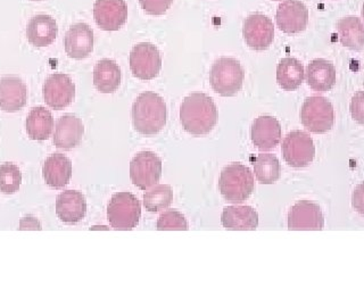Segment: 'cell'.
Wrapping results in <instances>:
<instances>
[{
  "label": "cell",
  "instance_id": "6da1fadb",
  "mask_svg": "<svg viewBox=\"0 0 364 307\" xmlns=\"http://www.w3.org/2000/svg\"><path fill=\"white\" fill-rule=\"evenodd\" d=\"M182 128L193 136H205L218 122V108L208 95L195 92L186 97L180 107Z\"/></svg>",
  "mask_w": 364,
  "mask_h": 307
},
{
  "label": "cell",
  "instance_id": "7a4b0ae2",
  "mask_svg": "<svg viewBox=\"0 0 364 307\" xmlns=\"http://www.w3.org/2000/svg\"><path fill=\"white\" fill-rule=\"evenodd\" d=\"M166 104L159 95L153 91L142 92L132 106L134 128L144 136H155L166 124Z\"/></svg>",
  "mask_w": 364,
  "mask_h": 307
},
{
  "label": "cell",
  "instance_id": "3957f363",
  "mask_svg": "<svg viewBox=\"0 0 364 307\" xmlns=\"http://www.w3.org/2000/svg\"><path fill=\"white\" fill-rule=\"evenodd\" d=\"M219 189L227 202L242 204L255 189L252 171L240 163L228 165L220 174Z\"/></svg>",
  "mask_w": 364,
  "mask_h": 307
},
{
  "label": "cell",
  "instance_id": "277c9868",
  "mask_svg": "<svg viewBox=\"0 0 364 307\" xmlns=\"http://www.w3.org/2000/svg\"><path fill=\"white\" fill-rule=\"evenodd\" d=\"M245 71L236 58L221 57L210 68V82L216 94L232 97L242 90Z\"/></svg>",
  "mask_w": 364,
  "mask_h": 307
},
{
  "label": "cell",
  "instance_id": "5b68a950",
  "mask_svg": "<svg viewBox=\"0 0 364 307\" xmlns=\"http://www.w3.org/2000/svg\"><path fill=\"white\" fill-rule=\"evenodd\" d=\"M139 199L128 191L114 193L107 206V219L114 230L130 231L139 223Z\"/></svg>",
  "mask_w": 364,
  "mask_h": 307
},
{
  "label": "cell",
  "instance_id": "8992f818",
  "mask_svg": "<svg viewBox=\"0 0 364 307\" xmlns=\"http://www.w3.org/2000/svg\"><path fill=\"white\" fill-rule=\"evenodd\" d=\"M301 121L312 134H327L335 123L333 104L324 97H309L301 106Z\"/></svg>",
  "mask_w": 364,
  "mask_h": 307
},
{
  "label": "cell",
  "instance_id": "52a82bcc",
  "mask_svg": "<svg viewBox=\"0 0 364 307\" xmlns=\"http://www.w3.org/2000/svg\"><path fill=\"white\" fill-rule=\"evenodd\" d=\"M282 151L284 162L291 168H306L316 156V146L310 134L296 130L284 136Z\"/></svg>",
  "mask_w": 364,
  "mask_h": 307
},
{
  "label": "cell",
  "instance_id": "ba28073f",
  "mask_svg": "<svg viewBox=\"0 0 364 307\" xmlns=\"http://www.w3.org/2000/svg\"><path fill=\"white\" fill-rule=\"evenodd\" d=\"M162 176V159L153 151L136 154L130 163V179L136 187L147 190Z\"/></svg>",
  "mask_w": 364,
  "mask_h": 307
},
{
  "label": "cell",
  "instance_id": "9c48e42d",
  "mask_svg": "<svg viewBox=\"0 0 364 307\" xmlns=\"http://www.w3.org/2000/svg\"><path fill=\"white\" fill-rule=\"evenodd\" d=\"M162 68V57L153 43H142L134 45L130 53V70L140 80H151L159 75Z\"/></svg>",
  "mask_w": 364,
  "mask_h": 307
},
{
  "label": "cell",
  "instance_id": "30bf717a",
  "mask_svg": "<svg viewBox=\"0 0 364 307\" xmlns=\"http://www.w3.org/2000/svg\"><path fill=\"white\" fill-rule=\"evenodd\" d=\"M43 92L46 104L53 109L60 111L73 102L75 85L66 74H51L43 83Z\"/></svg>",
  "mask_w": 364,
  "mask_h": 307
},
{
  "label": "cell",
  "instance_id": "8fae6325",
  "mask_svg": "<svg viewBox=\"0 0 364 307\" xmlns=\"http://www.w3.org/2000/svg\"><path fill=\"white\" fill-rule=\"evenodd\" d=\"M324 227L321 208L310 200H299L288 213L290 231H320Z\"/></svg>",
  "mask_w": 364,
  "mask_h": 307
},
{
  "label": "cell",
  "instance_id": "7c38bea8",
  "mask_svg": "<svg viewBox=\"0 0 364 307\" xmlns=\"http://www.w3.org/2000/svg\"><path fill=\"white\" fill-rule=\"evenodd\" d=\"M242 34L250 48L265 50L274 39V26L269 17L256 13L250 15L245 21Z\"/></svg>",
  "mask_w": 364,
  "mask_h": 307
},
{
  "label": "cell",
  "instance_id": "4fadbf2b",
  "mask_svg": "<svg viewBox=\"0 0 364 307\" xmlns=\"http://www.w3.org/2000/svg\"><path fill=\"white\" fill-rule=\"evenodd\" d=\"M94 18L104 31H117L128 18V6L125 0H96Z\"/></svg>",
  "mask_w": 364,
  "mask_h": 307
},
{
  "label": "cell",
  "instance_id": "5bb4252c",
  "mask_svg": "<svg viewBox=\"0 0 364 307\" xmlns=\"http://www.w3.org/2000/svg\"><path fill=\"white\" fill-rule=\"evenodd\" d=\"M276 21L284 33H299L306 28L309 11L301 0H284L277 9Z\"/></svg>",
  "mask_w": 364,
  "mask_h": 307
},
{
  "label": "cell",
  "instance_id": "9a60e30c",
  "mask_svg": "<svg viewBox=\"0 0 364 307\" xmlns=\"http://www.w3.org/2000/svg\"><path fill=\"white\" fill-rule=\"evenodd\" d=\"M66 54L74 60H85L94 50V31L85 23L68 28L64 38Z\"/></svg>",
  "mask_w": 364,
  "mask_h": 307
},
{
  "label": "cell",
  "instance_id": "2e32d148",
  "mask_svg": "<svg viewBox=\"0 0 364 307\" xmlns=\"http://www.w3.org/2000/svg\"><path fill=\"white\" fill-rule=\"evenodd\" d=\"M250 136L254 145L259 148V151H271L276 148L282 140V125L276 117L262 115L254 121Z\"/></svg>",
  "mask_w": 364,
  "mask_h": 307
},
{
  "label": "cell",
  "instance_id": "e0dca14e",
  "mask_svg": "<svg viewBox=\"0 0 364 307\" xmlns=\"http://www.w3.org/2000/svg\"><path fill=\"white\" fill-rule=\"evenodd\" d=\"M85 134V125L74 114H65L58 119L55 126L54 145L57 148L70 151L81 144Z\"/></svg>",
  "mask_w": 364,
  "mask_h": 307
},
{
  "label": "cell",
  "instance_id": "ac0fdd59",
  "mask_svg": "<svg viewBox=\"0 0 364 307\" xmlns=\"http://www.w3.org/2000/svg\"><path fill=\"white\" fill-rule=\"evenodd\" d=\"M28 90L20 77H4L0 79V109L14 113L26 105Z\"/></svg>",
  "mask_w": 364,
  "mask_h": 307
},
{
  "label": "cell",
  "instance_id": "d6986e66",
  "mask_svg": "<svg viewBox=\"0 0 364 307\" xmlns=\"http://www.w3.org/2000/svg\"><path fill=\"white\" fill-rule=\"evenodd\" d=\"M87 202L82 193L65 190L57 197L56 214L58 219L68 225H75L85 219Z\"/></svg>",
  "mask_w": 364,
  "mask_h": 307
},
{
  "label": "cell",
  "instance_id": "ffe728a7",
  "mask_svg": "<svg viewBox=\"0 0 364 307\" xmlns=\"http://www.w3.org/2000/svg\"><path fill=\"white\" fill-rule=\"evenodd\" d=\"M58 26L56 21L49 15H36L28 21L26 38L34 47H47L56 40Z\"/></svg>",
  "mask_w": 364,
  "mask_h": 307
},
{
  "label": "cell",
  "instance_id": "44dd1931",
  "mask_svg": "<svg viewBox=\"0 0 364 307\" xmlns=\"http://www.w3.org/2000/svg\"><path fill=\"white\" fill-rule=\"evenodd\" d=\"M43 176L49 187L54 189L65 187L72 178L71 159L63 154H53L43 163Z\"/></svg>",
  "mask_w": 364,
  "mask_h": 307
},
{
  "label": "cell",
  "instance_id": "7402d4cb",
  "mask_svg": "<svg viewBox=\"0 0 364 307\" xmlns=\"http://www.w3.org/2000/svg\"><path fill=\"white\" fill-rule=\"evenodd\" d=\"M221 222L227 230H256L259 214L250 206H228L222 212Z\"/></svg>",
  "mask_w": 364,
  "mask_h": 307
},
{
  "label": "cell",
  "instance_id": "603a6c76",
  "mask_svg": "<svg viewBox=\"0 0 364 307\" xmlns=\"http://www.w3.org/2000/svg\"><path fill=\"white\" fill-rule=\"evenodd\" d=\"M307 85L312 90L327 92L336 85V68L333 63L327 60H313L307 65Z\"/></svg>",
  "mask_w": 364,
  "mask_h": 307
},
{
  "label": "cell",
  "instance_id": "cb8c5ba5",
  "mask_svg": "<svg viewBox=\"0 0 364 307\" xmlns=\"http://www.w3.org/2000/svg\"><path fill=\"white\" fill-rule=\"evenodd\" d=\"M121 68L112 60H102L94 68V85L102 94H113L121 85Z\"/></svg>",
  "mask_w": 364,
  "mask_h": 307
},
{
  "label": "cell",
  "instance_id": "d4e9b609",
  "mask_svg": "<svg viewBox=\"0 0 364 307\" xmlns=\"http://www.w3.org/2000/svg\"><path fill=\"white\" fill-rule=\"evenodd\" d=\"M337 32L341 45L352 50L364 49V24L355 16H347L337 22Z\"/></svg>",
  "mask_w": 364,
  "mask_h": 307
},
{
  "label": "cell",
  "instance_id": "484cf974",
  "mask_svg": "<svg viewBox=\"0 0 364 307\" xmlns=\"http://www.w3.org/2000/svg\"><path fill=\"white\" fill-rule=\"evenodd\" d=\"M26 132L33 140L48 139L54 129V117L47 108L37 106L32 108L26 121Z\"/></svg>",
  "mask_w": 364,
  "mask_h": 307
},
{
  "label": "cell",
  "instance_id": "4316f807",
  "mask_svg": "<svg viewBox=\"0 0 364 307\" xmlns=\"http://www.w3.org/2000/svg\"><path fill=\"white\" fill-rule=\"evenodd\" d=\"M305 79L304 66L294 57H286L277 68V82L284 90L294 91L301 87Z\"/></svg>",
  "mask_w": 364,
  "mask_h": 307
},
{
  "label": "cell",
  "instance_id": "83f0119b",
  "mask_svg": "<svg viewBox=\"0 0 364 307\" xmlns=\"http://www.w3.org/2000/svg\"><path fill=\"white\" fill-rule=\"evenodd\" d=\"M254 172L256 179L262 185H272L280 178V163L272 154H259L254 162Z\"/></svg>",
  "mask_w": 364,
  "mask_h": 307
},
{
  "label": "cell",
  "instance_id": "f1b7e54d",
  "mask_svg": "<svg viewBox=\"0 0 364 307\" xmlns=\"http://www.w3.org/2000/svg\"><path fill=\"white\" fill-rule=\"evenodd\" d=\"M172 200H173V191L168 185H155L153 189L146 191L144 195V205L146 210L153 213L168 208Z\"/></svg>",
  "mask_w": 364,
  "mask_h": 307
},
{
  "label": "cell",
  "instance_id": "f546056e",
  "mask_svg": "<svg viewBox=\"0 0 364 307\" xmlns=\"http://www.w3.org/2000/svg\"><path fill=\"white\" fill-rule=\"evenodd\" d=\"M22 183V173L14 163H4L0 165V191L3 193H16Z\"/></svg>",
  "mask_w": 364,
  "mask_h": 307
},
{
  "label": "cell",
  "instance_id": "4dcf8cb0",
  "mask_svg": "<svg viewBox=\"0 0 364 307\" xmlns=\"http://www.w3.org/2000/svg\"><path fill=\"white\" fill-rule=\"evenodd\" d=\"M188 222L185 215L176 210H168L161 214L157 220V230L159 231H187Z\"/></svg>",
  "mask_w": 364,
  "mask_h": 307
},
{
  "label": "cell",
  "instance_id": "1f68e13d",
  "mask_svg": "<svg viewBox=\"0 0 364 307\" xmlns=\"http://www.w3.org/2000/svg\"><path fill=\"white\" fill-rule=\"evenodd\" d=\"M142 9L149 15H163L168 11L173 0H139Z\"/></svg>",
  "mask_w": 364,
  "mask_h": 307
},
{
  "label": "cell",
  "instance_id": "d6a6232c",
  "mask_svg": "<svg viewBox=\"0 0 364 307\" xmlns=\"http://www.w3.org/2000/svg\"><path fill=\"white\" fill-rule=\"evenodd\" d=\"M350 111L352 119L358 124L364 125V90L358 91L353 96Z\"/></svg>",
  "mask_w": 364,
  "mask_h": 307
},
{
  "label": "cell",
  "instance_id": "836d02e7",
  "mask_svg": "<svg viewBox=\"0 0 364 307\" xmlns=\"http://www.w3.org/2000/svg\"><path fill=\"white\" fill-rule=\"evenodd\" d=\"M352 205L356 213L364 216V182L356 185L353 191Z\"/></svg>",
  "mask_w": 364,
  "mask_h": 307
},
{
  "label": "cell",
  "instance_id": "e575fe53",
  "mask_svg": "<svg viewBox=\"0 0 364 307\" xmlns=\"http://www.w3.org/2000/svg\"><path fill=\"white\" fill-rule=\"evenodd\" d=\"M43 229L41 227V223H40L39 220L37 217H34L32 215H26L21 219L20 221V227H18V230H38L40 231Z\"/></svg>",
  "mask_w": 364,
  "mask_h": 307
},
{
  "label": "cell",
  "instance_id": "d590c367",
  "mask_svg": "<svg viewBox=\"0 0 364 307\" xmlns=\"http://www.w3.org/2000/svg\"><path fill=\"white\" fill-rule=\"evenodd\" d=\"M362 16H363V20H364V4H363V9H362Z\"/></svg>",
  "mask_w": 364,
  "mask_h": 307
}]
</instances>
